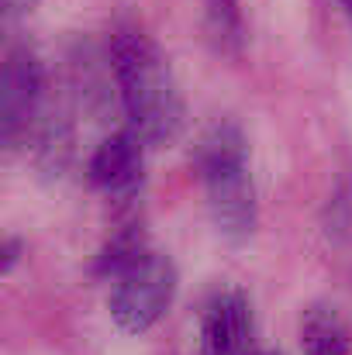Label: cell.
<instances>
[{
  "mask_svg": "<svg viewBox=\"0 0 352 355\" xmlns=\"http://www.w3.org/2000/svg\"><path fill=\"white\" fill-rule=\"evenodd\" d=\"M201 349L204 355H255V321L249 293L228 286L218 290L201 318Z\"/></svg>",
  "mask_w": 352,
  "mask_h": 355,
  "instance_id": "6",
  "label": "cell"
},
{
  "mask_svg": "<svg viewBox=\"0 0 352 355\" xmlns=\"http://www.w3.org/2000/svg\"><path fill=\"white\" fill-rule=\"evenodd\" d=\"M45 104V62L31 45H10L0 69V141L7 152L31 141Z\"/></svg>",
  "mask_w": 352,
  "mask_h": 355,
  "instance_id": "4",
  "label": "cell"
},
{
  "mask_svg": "<svg viewBox=\"0 0 352 355\" xmlns=\"http://www.w3.org/2000/svg\"><path fill=\"white\" fill-rule=\"evenodd\" d=\"M149 235H145V225L131 214L128 221H121L111 238L101 245V252L94 255V276L97 279H117L124 276L135 262H142L149 255Z\"/></svg>",
  "mask_w": 352,
  "mask_h": 355,
  "instance_id": "8",
  "label": "cell"
},
{
  "mask_svg": "<svg viewBox=\"0 0 352 355\" xmlns=\"http://www.w3.org/2000/svg\"><path fill=\"white\" fill-rule=\"evenodd\" d=\"M339 7L346 10V17H349V21H352V0H339Z\"/></svg>",
  "mask_w": 352,
  "mask_h": 355,
  "instance_id": "14",
  "label": "cell"
},
{
  "mask_svg": "<svg viewBox=\"0 0 352 355\" xmlns=\"http://www.w3.org/2000/svg\"><path fill=\"white\" fill-rule=\"evenodd\" d=\"M0 3H3V17L7 21H17V17H24V14H31L38 7V0H0Z\"/></svg>",
  "mask_w": 352,
  "mask_h": 355,
  "instance_id": "13",
  "label": "cell"
},
{
  "mask_svg": "<svg viewBox=\"0 0 352 355\" xmlns=\"http://www.w3.org/2000/svg\"><path fill=\"white\" fill-rule=\"evenodd\" d=\"M255 355H283V352H266V349H259V352Z\"/></svg>",
  "mask_w": 352,
  "mask_h": 355,
  "instance_id": "15",
  "label": "cell"
},
{
  "mask_svg": "<svg viewBox=\"0 0 352 355\" xmlns=\"http://www.w3.org/2000/svg\"><path fill=\"white\" fill-rule=\"evenodd\" d=\"M176 286H180V276H176L173 259L149 252L142 262H135L124 276L115 279V290L108 300L115 324L128 335H145L169 311Z\"/></svg>",
  "mask_w": 352,
  "mask_h": 355,
  "instance_id": "3",
  "label": "cell"
},
{
  "mask_svg": "<svg viewBox=\"0 0 352 355\" xmlns=\"http://www.w3.org/2000/svg\"><path fill=\"white\" fill-rule=\"evenodd\" d=\"M104 69V62L94 55V49L87 42H80L73 52H69V90L73 97L94 111V114H108V101H111V90H108V80L97 76Z\"/></svg>",
  "mask_w": 352,
  "mask_h": 355,
  "instance_id": "11",
  "label": "cell"
},
{
  "mask_svg": "<svg viewBox=\"0 0 352 355\" xmlns=\"http://www.w3.org/2000/svg\"><path fill=\"white\" fill-rule=\"evenodd\" d=\"M304 355H349V328L328 304H311L301 318Z\"/></svg>",
  "mask_w": 352,
  "mask_h": 355,
  "instance_id": "10",
  "label": "cell"
},
{
  "mask_svg": "<svg viewBox=\"0 0 352 355\" xmlns=\"http://www.w3.org/2000/svg\"><path fill=\"white\" fill-rule=\"evenodd\" d=\"M108 59L128 128L145 148L173 145L187 124V104L159 42L138 21H121L111 31Z\"/></svg>",
  "mask_w": 352,
  "mask_h": 355,
  "instance_id": "1",
  "label": "cell"
},
{
  "mask_svg": "<svg viewBox=\"0 0 352 355\" xmlns=\"http://www.w3.org/2000/svg\"><path fill=\"white\" fill-rule=\"evenodd\" d=\"M194 169L204 183L215 232L228 245H245L259 225V200L249 173V145L235 121L221 118L201 131L194 145Z\"/></svg>",
  "mask_w": 352,
  "mask_h": 355,
  "instance_id": "2",
  "label": "cell"
},
{
  "mask_svg": "<svg viewBox=\"0 0 352 355\" xmlns=\"http://www.w3.org/2000/svg\"><path fill=\"white\" fill-rule=\"evenodd\" d=\"M28 145H31V159H35V169L42 173V180H62L66 176L73 152H76L73 148L76 131H73V114L62 101L45 104Z\"/></svg>",
  "mask_w": 352,
  "mask_h": 355,
  "instance_id": "7",
  "label": "cell"
},
{
  "mask_svg": "<svg viewBox=\"0 0 352 355\" xmlns=\"http://www.w3.org/2000/svg\"><path fill=\"white\" fill-rule=\"evenodd\" d=\"M87 176L117 211H131L145 183V141L131 128L108 135L90 155Z\"/></svg>",
  "mask_w": 352,
  "mask_h": 355,
  "instance_id": "5",
  "label": "cell"
},
{
  "mask_svg": "<svg viewBox=\"0 0 352 355\" xmlns=\"http://www.w3.org/2000/svg\"><path fill=\"white\" fill-rule=\"evenodd\" d=\"M21 238H14V235H7L3 238V245H0V272L7 276L14 266H17V259H21Z\"/></svg>",
  "mask_w": 352,
  "mask_h": 355,
  "instance_id": "12",
  "label": "cell"
},
{
  "mask_svg": "<svg viewBox=\"0 0 352 355\" xmlns=\"http://www.w3.org/2000/svg\"><path fill=\"white\" fill-rule=\"evenodd\" d=\"M204 42L215 55L221 59H238L249 42L242 0H204Z\"/></svg>",
  "mask_w": 352,
  "mask_h": 355,
  "instance_id": "9",
  "label": "cell"
}]
</instances>
